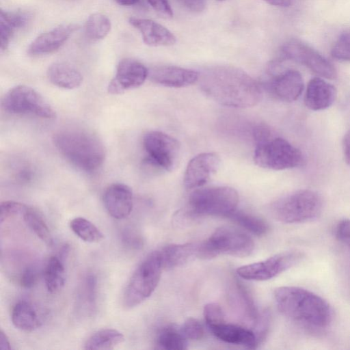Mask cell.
Masks as SVG:
<instances>
[{"label": "cell", "instance_id": "obj_1", "mask_svg": "<svg viewBox=\"0 0 350 350\" xmlns=\"http://www.w3.org/2000/svg\"><path fill=\"white\" fill-rule=\"evenodd\" d=\"M200 87L210 99L226 107L247 108L262 99L260 84L243 70L228 66L205 68L199 74Z\"/></svg>", "mask_w": 350, "mask_h": 350}, {"label": "cell", "instance_id": "obj_2", "mask_svg": "<svg viewBox=\"0 0 350 350\" xmlns=\"http://www.w3.org/2000/svg\"><path fill=\"white\" fill-rule=\"evenodd\" d=\"M277 306L290 320L314 329H325L331 323L333 311L321 297L303 288L281 286L274 291Z\"/></svg>", "mask_w": 350, "mask_h": 350}, {"label": "cell", "instance_id": "obj_3", "mask_svg": "<svg viewBox=\"0 0 350 350\" xmlns=\"http://www.w3.org/2000/svg\"><path fill=\"white\" fill-rule=\"evenodd\" d=\"M57 150L72 165L86 172H93L103 165L105 149L92 133L79 129H64L54 134Z\"/></svg>", "mask_w": 350, "mask_h": 350}, {"label": "cell", "instance_id": "obj_4", "mask_svg": "<svg viewBox=\"0 0 350 350\" xmlns=\"http://www.w3.org/2000/svg\"><path fill=\"white\" fill-rule=\"evenodd\" d=\"M239 200L237 191L230 187L197 189L189 197L187 213L193 217H228L237 210Z\"/></svg>", "mask_w": 350, "mask_h": 350}, {"label": "cell", "instance_id": "obj_5", "mask_svg": "<svg viewBox=\"0 0 350 350\" xmlns=\"http://www.w3.org/2000/svg\"><path fill=\"white\" fill-rule=\"evenodd\" d=\"M321 196L311 189H301L274 201L270 206L273 216L278 220L295 224L310 221L321 213Z\"/></svg>", "mask_w": 350, "mask_h": 350}, {"label": "cell", "instance_id": "obj_6", "mask_svg": "<svg viewBox=\"0 0 350 350\" xmlns=\"http://www.w3.org/2000/svg\"><path fill=\"white\" fill-rule=\"evenodd\" d=\"M163 269L159 251L149 254L129 279L123 294V306L133 308L148 298L157 288Z\"/></svg>", "mask_w": 350, "mask_h": 350}, {"label": "cell", "instance_id": "obj_7", "mask_svg": "<svg viewBox=\"0 0 350 350\" xmlns=\"http://www.w3.org/2000/svg\"><path fill=\"white\" fill-rule=\"evenodd\" d=\"M254 248L253 240L247 234L234 228L223 226L199 243L198 258L211 259L220 255L245 257Z\"/></svg>", "mask_w": 350, "mask_h": 350}, {"label": "cell", "instance_id": "obj_8", "mask_svg": "<svg viewBox=\"0 0 350 350\" xmlns=\"http://www.w3.org/2000/svg\"><path fill=\"white\" fill-rule=\"evenodd\" d=\"M143 146L146 154L143 163L150 171L172 172L178 165L181 146L173 137L161 131H151L144 136Z\"/></svg>", "mask_w": 350, "mask_h": 350}, {"label": "cell", "instance_id": "obj_9", "mask_svg": "<svg viewBox=\"0 0 350 350\" xmlns=\"http://www.w3.org/2000/svg\"><path fill=\"white\" fill-rule=\"evenodd\" d=\"M254 160L260 167L282 170L301 165L304 156L299 149L286 139L273 136L256 144Z\"/></svg>", "mask_w": 350, "mask_h": 350}, {"label": "cell", "instance_id": "obj_10", "mask_svg": "<svg viewBox=\"0 0 350 350\" xmlns=\"http://www.w3.org/2000/svg\"><path fill=\"white\" fill-rule=\"evenodd\" d=\"M2 106L12 114H31L42 118L55 117V111L34 89L25 85L11 88L4 96Z\"/></svg>", "mask_w": 350, "mask_h": 350}, {"label": "cell", "instance_id": "obj_11", "mask_svg": "<svg viewBox=\"0 0 350 350\" xmlns=\"http://www.w3.org/2000/svg\"><path fill=\"white\" fill-rule=\"evenodd\" d=\"M303 258L304 254L299 251L282 252L264 260L241 266L237 273L245 280H267L299 263Z\"/></svg>", "mask_w": 350, "mask_h": 350}, {"label": "cell", "instance_id": "obj_12", "mask_svg": "<svg viewBox=\"0 0 350 350\" xmlns=\"http://www.w3.org/2000/svg\"><path fill=\"white\" fill-rule=\"evenodd\" d=\"M282 51L286 58L306 66L320 77L329 79L337 77L336 70L329 60L300 40L286 41L282 46Z\"/></svg>", "mask_w": 350, "mask_h": 350}, {"label": "cell", "instance_id": "obj_13", "mask_svg": "<svg viewBox=\"0 0 350 350\" xmlns=\"http://www.w3.org/2000/svg\"><path fill=\"white\" fill-rule=\"evenodd\" d=\"M221 160L215 152H203L192 158L184 174V185L188 189L199 188L216 174Z\"/></svg>", "mask_w": 350, "mask_h": 350}, {"label": "cell", "instance_id": "obj_14", "mask_svg": "<svg viewBox=\"0 0 350 350\" xmlns=\"http://www.w3.org/2000/svg\"><path fill=\"white\" fill-rule=\"evenodd\" d=\"M148 76V70L141 62L126 58L117 67L114 78L108 85V92L119 94L142 85Z\"/></svg>", "mask_w": 350, "mask_h": 350}, {"label": "cell", "instance_id": "obj_15", "mask_svg": "<svg viewBox=\"0 0 350 350\" xmlns=\"http://www.w3.org/2000/svg\"><path fill=\"white\" fill-rule=\"evenodd\" d=\"M267 87L269 91L279 100L293 102L301 95L304 83L299 71L287 69L274 74L268 81Z\"/></svg>", "mask_w": 350, "mask_h": 350}, {"label": "cell", "instance_id": "obj_16", "mask_svg": "<svg viewBox=\"0 0 350 350\" xmlns=\"http://www.w3.org/2000/svg\"><path fill=\"white\" fill-rule=\"evenodd\" d=\"M148 77L157 84L170 88H184L197 82L199 73L174 66H159L148 70Z\"/></svg>", "mask_w": 350, "mask_h": 350}, {"label": "cell", "instance_id": "obj_17", "mask_svg": "<svg viewBox=\"0 0 350 350\" xmlns=\"http://www.w3.org/2000/svg\"><path fill=\"white\" fill-rule=\"evenodd\" d=\"M103 203L112 217L116 219H124L130 215L133 209L132 190L122 183L112 184L104 193Z\"/></svg>", "mask_w": 350, "mask_h": 350}, {"label": "cell", "instance_id": "obj_18", "mask_svg": "<svg viewBox=\"0 0 350 350\" xmlns=\"http://www.w3.org/2000/svg\"><path fill=\"white\" fill-rule=\"evenodd\" d=\"M75 29V25L65 24L40 34L29 45V53L40 55L57 51L68 39Z\"/></svg>", "mask_w": 350, "mask_h": 350}, {"label": "cell", "instance_id": "obj_19", "mask_svg": "<svg viewBox=\"0 0 350 350\" xmlns=\"http://www.w3.org/2000/svg\"><path fill=\"white\" fill-rule=\"evenodd\" d=\"M129 23L141 33L147 45L170 46L176 42V37L170 30L152 20L131 17Z\"/></svg>", "mask_w": 350, "mask_h": 350}, {"label": "cell", "instance_id": "obj_20", "mask_svg": "<svg viewBox=\"0 0 350 350\" xmlns=\"http://www.w3.org/2000/svg\"><path fill=\"white\" fill-rule=\"evenodd\" d=\"M337 95L336 88L319 77L312 79L308 83L304 102L312 111H320L330 107Z\"/></svg>", "mask_w": 350, "mask_h": 350}, {"label": "cell", "instance_id": "obj_21", "mask_svg": "<svg viewBox=\"0 0 350 350\" xmlns=\"http://www.w3.org/2000/svg\"><path fill=\"white\" fill-rule=\"evenodd\" d=\"M210 331L218 339L230 344H234L255 349L258 344L256 334L244 327L225 322L208 327Z\"/></svg>", "mask_w": 350, "mask_h": 350}, {"label": "cell", "instance_id": "obj_22", "mask_svg": "<svg viewBox=\"0 0 350 350\" xmlns=\"http://www.w3.org/2000/svg\"><path fill=\"white\" fill-rule=\"evenodd\" d=\"M199 243H187L185 244L167 245L161 250L163 268L172 269L180 267L198 257Z\"/></svg>", "mask_w": 350, "mask_h": 350}, {"label": "cell", "instance_id": "obj_23", "mask_svg": "<svg viewBox=\"0 0 350 350\" xmlns=\"http://www.w3.org/2000/svg\"><path fill=\"white\" fill-rule=\"evenodd\" d=\"M47 77L55 85L70 90L79 87L83 81L77 69L64 62L52 64L47 70Z\"/></svg>", "mask_w": 350, "mask_h": 350}, {"label": "cell", "instance_id": "obj_24", "mask_svg": "<svg viewBox=\"0 0 350 350\" xmlns=\"http://www.w3.org/2000/svg\"><path fill=\"white\" fill-rule=\"evenodd\" d=\"M11 319L15 327L25 332H33L41 325L36 310L25 301L15 304L12 310Z\"/></svg>", "mask_w": 350, "mask_h": 350}, {"label": "cell", "instance_id": "obj_25", "mask_svg": "<svg viewBox=\"0 0 350 350\" xmlns=\"http://www.w3.org/2000/svg\"><path fill=\"white\" fill-rule=\"evenodd\" d=\"M124 340V335L115 329H100L92 334L85 341L86 350H109L116 348Z\"/></svg>", "mask_w": 350, "mask_h": 350}, {"label": "cell", "instance_id": "obj_26", "mask_svg": "<svg viewBox=\"0 0 350 350\" xmlns=\"http://www.w3.org/2000/svg\"><path fill=\"white\" fill-rule=\"evenodd\" d=\"M66 273L64 263L57 256H51L44 269V280L51 293L59 291L65 284Z\"/></svg>", "mask_w": 350, "mask_h": 350}, {"label": "cell", "instance_id": "obj_27", "mask_svg": "<svg viewBox=\"0 0 350 350\" xmlns=\"http://www.w3.org/2000/svg\"><path fill=\"white\" fill-rule=\"evenodd\" d=\"M156 345L159 349L165 350H183L187 348V339L182 334L180 327L168 325L159 331Z\"/></svg>", "mask_w": 350, "mask_h": 350}, {"label": "cell", "instance_id": "obj_28", "mask_svg": "<svg viewBox=\"0 0 350 350\" xmlns=\"http://www.w3.org/2000/svg\"><path fill=\"white\" fill-rule=\"evenodd\" d=\"M22 217L27 226L42 241L49 246L53 244L49 228L40 213L27 206Z\"/></svg>", "mask_w": 350, "mask_h": 350}, {"label": "cell", "instance_id": "obj_29", "mask_svg": "<svg viewBox=\"0 0 350 350\" xmlns=\"http://www.w3.org/2000/svg\"><path fill=\"white\" fill-rule=\"evenodd\" d=\"M227 218L257 236L265 234L269 230V226L265 220L242 211L235 210Z\"/></svg>", "mask_w": 350, "mask_h": 350}, {"label": "cell", "instance_id": "obj_30", "mask_svg": "<svg viewBox=\"0 0 350 350\" xmlns=\"http://www.w3.org/2000/svg\"><path fill=\"white\" fill-rule=\"evenodd\" d=\"M70 228L79 238L88 243H98L104 239L103 233L93 223L82 217L72 219Z\"/></svg>", "mask_w": 350, "mask_h": 350}, {"label": "cell", "instance_id": "obj_31", "mask_svg": "<svg viewBox=\"0 0 350 350\" xmlns=\"http://www.w3.org/2000/svg\"><path fill=\"white\" fill-rule=\"evenodd\" d=\"M111 24L105 14L95 13L89 16L85 25V32L88 38L93 40L104 38L109 32Z\"/></svg>", "mask_w": 350, "mask_h": 350}, {"label": "cell", "instance_id": "obj_32", "mask_svg": "<svg viewBox=\"0 0 350 350\" xmlns=\"http://www.w3.org/2000/svg\"><path fill=\"white\" fill-rule=\"evenodd\" d=\"M81 299L90 312H93L96 305L97 278L94 273L84 277L81 286Z\"/></svg>", "mask_w": 350, "mask_h": 350}, {"label": "cell", "instance_id": "obj_33", "mask_svg": "<svg viewBox=\"0 0 350 350\" xmlns=\"http://www.w3.org/2000/svg\"><path fill=\"white\" fill-rule=\"evenodd\" d=\"M331 55L336 59L350 62V30L340 35L331 49Z\"/></svg>", "mask_w": 350, "mask_h": 350}, {"label": "cell", "instance_id": "obj_34", "mask_svg": "<svg viewBox=\"0 0 350 350\" xmlns=\"http://www.w3.org/2000/svg\"><path fill=\"white\" fill-rule=\"evenodd\" d=\"M29 18V16L25 12H8L2 10L0 12V23L5 24L13 30L26 26Z\"/></svg>", "mask_w": 350, "mask_h": 350}, {"label": "cell", "instance_id": "obj_35", "mask_svg": "<svg viewBox=\"0 0 350 350\" xmlns=\"http://www.w3.org/2000/svg\"><path fill=\"white\" fill-rule=\"evenodd\" d=\"M180 329L187 340H200L204 334V327L201 322L191 317L185 321Z\"/></svg>", "mask_w": 350, "mask_h": 350}, {"label": "cell", "instance_id": "obj_36", "mask_svg": "<svg viewBox=\"0 0 350 350\" xmlns=\"http://www.w3.org/2000/svg\"><path fill=\"white\" fill-rule=\"evenodd\" d=\"M27 205L15 201H4L0 205V222L18 216H22L27 208Z\"/></svg>", "mask_w": 350, "mask_h": 350}, {"label": "cell", "instance_id": "obj_37", "mask_svg": "<svg viewBox=\"0 0 350 350\" xmlns=\"http://www.w3.org/2000/svg\"><path fill=\"white\" fill-rule=\"evenodd\" d=\"M204 317L208 327L225 322L222 308L216 303H209L204 306Z\"/></svg>", "mask_w": 350, "mask_h": 350}, {"label": "cell", "instance_id": "obj_38", "mask_svg": "<svg viewBox=\"0 0 350 350\" xmlns=\"http://www.w3.org/2000/svg\"><path fill=\"white\" fill-rule=\"evenodd\" d=\"M122 242L130 248L138 249L142 246L140 235L131 228H126L122 234Z\"/></svg>", "mask_w": 350, "mask_h": 350}, {"label": "cell", "instance_id": "obj_39", "mask_svg": "<svg viewBox=\"0 0 350 350\" xmlns=\"http://www.w3.org/2000/svg\"><path fill=\"white\" fill-rule=\"evenodd\" d=\"M38 276L37 269L33 266H29L22 272L20 277V284L25 288H30L36 284Z\"/></svg>", "mask_w": 350, "mask_h": 350}, {"label": "cell", "instance_id": "obj_40", "mask_svg": "<svg viewBox=\"0 0 350 350\" xmlns=\"http://www.w3.org/2000/svg\"><path fill=\"white\" fill-rule=\"evenodd\" d=\"M152 8L165 18L173 16V11L167 0H147Z\"/></svg>", "mask_w": 350, "mask_h": 350}, {"label": "cell", "instance_id": "obj_41", "mask_svg": "<svg viewBox=\"0 0 350 350\" xmlns=\"http://www.w3.org/2000/svg\"><path fill=\"white\" fill-rule=\"evenodd\" d=\"M336 235L338 240L350 247V219H343L338 223Z\"/></svg>", "mask_w": 350, "mask_h": 350}, {"label": "cell", "instance_id": "obj_42", "mask_svg": "<svg viewBox=\"0 0 350 350\" xmlns=\"http://www.w3.org/2000/svg\"><path fill=\"white\" fill-rule=\"evenodd\" d=\"M252 135L256 144L265 142L273 137L271 129L264 124L256 125L253 129Z\"/></svg>", "mask_w": 350, "mask_h": 350}, {"label": "cell", "instance_id": "obj_43", "mask_svg": "<svg viewBox=\"0 0 350 350\" xmlns=\"http://www.w3.org/2000/svg\"><path fill=\"white\" fill-rule=\"evenodd\" d=\"M189 10L193 12H200L206 6L205 0H176Z\"/></svg>", "mask_w": 350, "mask_h": 350}, {"label": "cell", "instance_id": "obj_44", "mask_svg": "<svg viewBox=\"0 0 350 350\" xmlns=\"http://www.w3.org/2000/svg\"><path fill=\"white\" fill-rule=\"evenodd\" d=\"M342 147L345 159L347 163L350 165V130L344 136Z\"/></svg>", "mask_w": 350, "mask_h": 350}, {"label": "cell", "instance_id": "obj_45", "mask_svg": "<svg viewBox=\"0 0 350 350\" xmlns=\"http://www.w3.org/2000/svg\"><path fill=\"white\" fill-rule=\"evenodd\" d=\"M12 349L10 340L5 333L1 329L0 332V349L10 350Z\"/></svg>", "mask_w": 350, "mask_h": 350}, {"label": "cell", "instance_id": "obj_46", "mask_svg": "<svg viewBox=\"0 0 350 350\" xmlns=\"http://www.w3.org/2000/svg\"><path fill=\"white\" fill-rule=\"evenodd\" d=\"M268 3L279 7H288L291 5L293 0H264Z\"/></svg>", "mask_w": 350, "mask_h": 350}, {"label": "cell", "instance_id": "obj_47", "mask_svg": "<svg viewBox=\"0 0 350 350\" xmlns=\"http://www.w3.org/2000/svg\"><path fill=\"white\" fill-rule=\"evenodd\" d=\"M119 4L122 5H131L135 4L139 0H116Z\"/></svg>", "mask_w": 350, "mask_h": 350}, {"label": "cell", "instance_id": "obj_48", "mask_svg": "<svg viewBox=\"0 0 350 350\" xmlns=\"http://www.w3.org/2000/svg\"><path fill=\"white\" fill-rule=\"evenodd\" d=\"M217 1H224V0H217Z\"/></svg>", "mask_w": 350, "mask_h": 350}]
</instances>
